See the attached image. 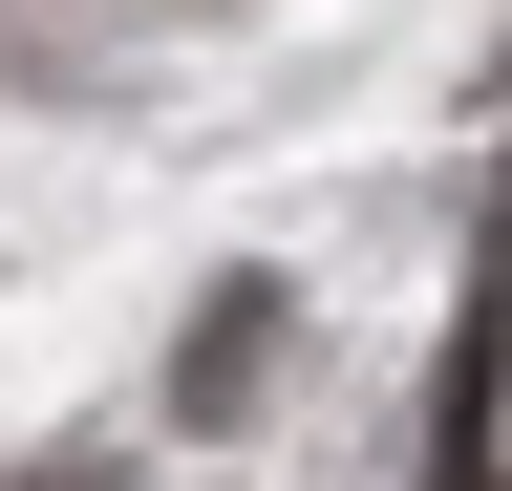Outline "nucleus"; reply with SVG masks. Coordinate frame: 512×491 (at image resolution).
Segmentation results:
<instances>
[{"label": "nucleus", "mask_w": 512, "mask_h": 491, "mask_svg": "<svg viewBox=\"0 0 512 491\" xmlns=\"http://www.w3.org/2000/svg\"><path fill=\"white\" fill-rule=\"evenodd\" d=\"M256 342H278V278H235L214 321H192V363H171V385H192V406H235V385H256Z\"/></svg>", "instance_id": "1"}, {"label": "nucleus", "mask_w": 512, "mask_h": 491, "mask_svg": "<svg viewBox=\"0 0 512 491\" xmlns=\"http://www.w3.org/2000/svg\"><path fill=\"white\" fill-rule=\"evenodd\" d=\"M22 491H128V470H107V449H64V470H22Z\"/></svg>", "instance_id": "2"}]
</instances>
